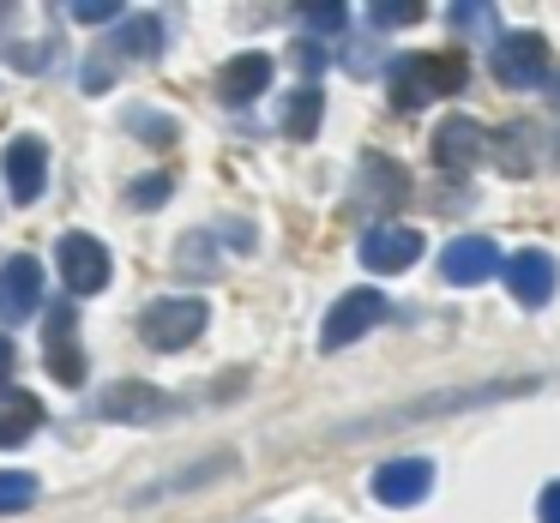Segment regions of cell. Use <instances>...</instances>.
<instances>
[{
	"mask_svg": "<svg viewBox=\"0 0 560 523\" xmlns=\"http://www.w3.org/2000/svg\"><path fill=\"white\" fill-rule=\"evenodd\" d=\"M422 259V235L404 229V223H374V229L362 235V265L368 271H404Z\"/></svg>",
	"mask_w": 560,
	"mask_h": 523,
	"instance_id": "obj_13",
	"label": "cell"
},
{
	"mask_svg": "<svg viewBox=\"0 0 560 523\" xmlns=\"http://www.w3.org/2000/svg\"><path fill=\"white\" fill-rule=\"evenodd\" d=\"M392 109H428V103L452 97V91H464V79H470V67H464V55H398L392 61Z\"/></svg>",
	"mask_w": 560,
	"mask_h": 523,
	"instance_id": "obj_1",
	"label": "cell"
},
{
	"mask_svg": "<svg viewBox=\"0 0 560 523\" xmlns=\"http://www.w3.org/2000/svg\"><path fill=\"white\" fill-rule=\"evenodd\" d=\"M139 139H151V145H175V121L170 115H133Z\"/></svg>",
	"mask_w": 560,
	"mask_h": 523,
	"instance_id": "obj_22",
	"label": "cell"
},
{
	"mask_svg": "<svg viewBox=\"0 0 560 523\" xmlns=\"http://www.w3.org/2000/svg\"><path fill=\"white\" fill-rule=\"evenodd\" d=\"M170 193H175V181H170V175H145V181H133V187H127V205H163Z\"/></svg>",
	"mask_w": 560,
	"mask_h": 523,
	"instance_id": "obj_20",
	"label": "cell"
},
{
	"mask_svg": "<svg viewBox=\"0 0 560 523\" xmlns=\"http://www.w3.org/2000/svg\"><path fill=\"white\" fill-rule=\"evenodd\" d=\"M13 367H19V349H13V337H7V331H0V385H7V379H13Z\"/></svg>",
	"mask_w": 560,
	"mask_h": 523,
	"instance_id": "obj_26",
	"label": "cell"
},
{
	"mask_svg": "<svg viewBox=\"0 0 560 523\" xmlns=\"http://www.w3.org/2000/svg\"><path fill=\"white\" fill-rule=\"evenodd\" d=\"M368 19H374V25H416V19H422V7H416V0H380Z\"/></svg>",
	"mask_w": 560,
	"mask_h": 523,
	"instance_id": "obj_21",
	"label": "cell"
},
{
	"mask_svg": "<svg viewBox=\"0 0 560 523\" xmlns=\"http://www.w3.org/2000/svg\"><path fill=\"white\" fill-rule=\"evenodd\" d=\"M494 79L512 91H536L555 79V67H548V43L536 37V31H512V37L494 43Z\"/></svg>",
	"mask_w": 560,
	"mask_h": 523,
	"instance_id": "obj_5",
	"label": "cell"
},
{
	"mask_svg": "<svg viewBox=\"0 0 560 523\" xmlns=\"http://www.w3.org/2000/svg\"><path fill=\"white\" fill-rule=\"evenodd\" d=\"M0 181H7V193H13V205H37L43 199V181H49V145L43 139H13L7 145V163H0Z\"/></svg>",
	"mask_w": 560,
	"mask_h": 523,
	"instance_id": "obj_9",
	"label": "cell"
},
{
	"mask_svg": "<svg viewBox=\"0 0 560 523\" xmlns=\"http://www.w3.org/2000/svg\"><path fill=\"white\" fill-rule=\"evenodd\" d=\"M500 277H506V289H512L518 307H542L548 295H555L560 271H555V259H548L542 247H524V253H512L506 265H500Z\"/></svg>",
	"mask_w": 560,
	"mask_h": 523,
	"instance_id": "obj_10",
	"label": "cell"
},
{
	"mask_svg": "<svg viewBox=\"0 0 560 523\" xmlns=\"http://www.w3.org/2000/svg\"><path fill=\"white\" fill-rule=\"evenodd\" d=\"M55 265H61V283L73 295H97V289H109V277H115V259H109V247L97 241V235H61V247H55Z\"/></svg>",
	"mask_w": 560,
	"mask_h": 523,
	"instance_id": "obj_3",
	"label": "cell"
},
{
	"mask_svg": "<svg viewBox=\"0 0 560 523\" xmlns=\"http://www.w3.org/2000/svg\"><path fill=\"white\" fill-rule=\"evenodd\" d=\"M0 19H7V7H0Z\"/></svg>",
	"mask_w": 560,
	"mask_h": 523,
	"instance_id": "obj_28",
	"label": "cell"
},
{
	"mask_svg": "<svg viewBox=\"0 0 560 523\" xmlns=\"http://www.w3.org/2000/svg\"><path fill=\"white\" fill-rule=\"evenodd\" d=\"M37 301H43V265L31 253H13L0 265V319L19 325V319L37 313Z\"/></svg>",
	"mask_w": 560,
	"mask_h": 523,
	"instance_id": "obj_11",
	"label": "cell"
},
{
	"mask_svg": "<svg viewBox=\"0 0 560 523\" xmlns=\"http://www.w3.org/2000/svg\"><path fill=\"white\" fill-rule=\"evenodd\" d=\"M319 115H326V97L314 85H302L290 103H283V133L290 139H314L319 133Z\"/></svg>",
	"mask_w": 560,
	"mask_h": 523,
	"instance_id": "obj_17",
	"label": "cell"
},
{
	"mask_svg": "<svg viewBox=\"0 0 560 523\" xmlns=\"http://www.w3.org/2000/svg\"><path fill=\"white\" fill-rule=\"evenodd\" d=\"M97 415H109V421H121V427H145V421H163V415H170V397H163L158 385H145V379H115L97 397Z\"/></svg>",
	"mask_w": 560,
	"mask_h": 523,
	"instance_id": "obj_8",
	"label": "cell"
},
{
	"mask_svg": "<svg viewBox=\"0 0 560 523\" xmlns=\"http://www.w3.org/2000/svg\"><path fill=\"white\" fill-rule=\"evenodd\" d=\"M206 301H187V295H170V301H151L145 319H139V337L151 343L158 355H175L206 331Z\"/></svg>",
	"mask_w": 560,
	"mask_h": 523,
	"instance_id": "obj_2",
	"label": "cell"
},
{
	"mask_svg": "<svg viewBox=\"0 0 560 523\" xmlns=\"http://www.w3.org/2000/svg\"><path fill=\"white\" fill-rule=\"evenodd\" d=\"M482 127L470 121V115H452V121H440L434 127V163L440 169H476V163H482Z\"/></svg>",
	"mask_w": 560,
	"mask_h": 523,
	"instance_id": "obj_14",
	"label": "cell"
},
{
	"mask_svg": "<svg viewBox=\"0 0 560 523\" xmlns=\"http://www.w3.org/2000/svg\"><path fill=\"white\" fill-rule=\"evenodd\" d=\"M43 427V403L31 391H13V397H0V451L25 445L31 433Z\"/></svg>",
	"mask_w": 560,
	"mask_h": 523,
	"instance_id": "obj_16",
	"label": "cell"
},
{
	"mask_svg": "<svg viewBox=\"0 0 560 523\" xmlns=\"http://www.w3.org/2000/svg\"><path fill=\"white\" fill-rule=\"evenodd\" d=\"M536 511H542V523H560V482L542 487V506H536Z\"/></svg>",
	"mask_w": 560,
	"mask_h": 523,
	"instance_id": "obj_25",
	"label": "cell"
},
{
	"mask_svg": "<svg viewBox=\"0 0 560 523\" xmlns=\"http://www.w3.org/2000/svg\"><path fill=\"white\" fill-rule=\"evenodd\" d=\"M500 265H506V259H500V247L488 241V235H458V241L440 253V277H446L452 289H476V283H488Z\"/></svg>",
	"mask_w": 560,
	"mask_h": 523,
	"instance_id": "obj_7",
	"label": "cell"
},
{
	"mask_svg": "<svg viewBox=\"0 0 560 523\" xmlns=\"http://www.w3.org/2000/svg\"><path fill=\"white\" fill-rule=\"evenodd\" d=\"M115 13H121L115 0H79V7H73V19H79V25H109Z\"/></svg>",
	"mask_w": 560,
	"mask_h": 523,
	"instance_id": "obj_23",
	"label": "cell"
},
{
	"mask_svg": "<svg viewBox=\"0 0 560 523\" xmlns=\"http://www.w3.org/2000/svg\"><path fill=\"white\" fill-rule=\"evenodd\" d=\"M115 49H127V55H158V49H163V25H158V19H127V25L115 31Z\"/></svg>",
	"mask_w": 560,
	"mask_h": 523,
	"instance_id": "obj_18",
	"label": "cell"
},
{
	"mask_svg": "<svg viewBox=\"0 0 560 523\" xmlns=\"http://www.w3.org/2000/svg\"><path fill=\"white\" fill-rule=\"evenodd\" d=\"M428 487H434V463L428 457H392L374 469L380 506H416V499H428Z\"/></svg>",
	"mask_w": 560,
	"mask_h": 523,
	"instance_id": "obj_12",
	"label": "cell"
},
{
	"mask_svg": "<svg viewBox=\"0 0 560 523\" xmlns=\"http://www.w3.org/2000/svg\"><path fill=\"white\" fill-rule=\"evenodd\" d=\"M37 499V482L25 469H0V511H25Z\"/></svg>",
	"mask_w": 560,
	"mask_h": 523,
	"instance_id": "obj_19",
	"label": "cell"
},
{
	"mask_svg": "<svg viewBox=\"0 0 560 523\" xmlns=\"http://www.w3.org/2000/svg\"><path fill=\"white\" fill-rule=\"evenodd\" d=\"M266 85H271V55H259V49L223 61V73H218V97L235 103V109H242V103H254Z\"/></svg>",
	"mask_w": 560,
	"mask_h": 523,
	"instance_id": "obj_15",
	"label": "cell"
},
{
	"mask_svg": "<svg viewBox=\"0 0 560 523\" xmlns=\"http://www.w3.org/2000/svg\"><path fill=\"white\" fill-rule=\"evenodd\" d=\"M302 19H307L314 31H338V25H343V7H331V0H326V7H302Z\"/></svg>",
	"mask_w": 560,
	"mask_h": 523,
	"instance_id": "obj_24",
	"label": "cell"
},
{
	"mask_svg": "<svg viewBox=\"0 0 560 523\" xmlns=\"http://www.w3.org/2000/svg\"><path fill=\"white\" fill-rule=\"evenodd\" d=\"M386 313H392V307H386V295H380V289L338 295V301H331V313H326V325H319V349H350V343L368 337V331H374Z\"/></svg>",
	"mask_w": 560,
	"mask_h": 523,
	"instance_id": "obj_4",
	"label": "cell"
},
{
	"mask_svg": "<svg viewBox=\"0 0 560 523\" xmlns=\"http://www.w3.org/2000/svg\"><path fill=\"white\" fill-rule=\"evenodd\" d=\"M488 7H452V25H482Z\"/></svg>",
	"mask_w": 560,
	"mask_h": 523,
	"instance_id": "obj_27",
	"label": "cell"
},
{
	"mask_svg": "<svg viewBox=\"0 0 560 523\" xmlns=\"http://www.w3.org/2000/svg\"><path fill=\"white\" fill-rule=\"evenodd\" d=\"M43 343H49V379L55 385H85V349H79V313L67 301L49 307V319H43Z\"/></svg>",
	"mask_w": 560,
	"mask_h": 523,
	"instance_id": "obj_6",
	"label": "cell"
}]
</instances>
